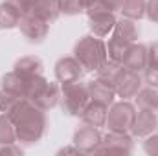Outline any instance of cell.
<instances>
[{
  "instance_id": "9",
  "label": "cell",
  "mask_w": 158,
  "mask_h": 156,
  "mask_svg": "<svg viewBox=\"0 0 158 156\" xmlns=\"http://www.w3.org/2000/svg\"><path fill=\"white\" fill-rule=\"evenodd\" d=\"M101 130L98 127H92V125H86L83 123L81 127L76 129L74 132V138H72V143L79 149V153L83 154H90V153H96L99 143H101Z\"/></svg>"
},
{
  "instance_id": "15",
  "label": "cell",
  "mask_w": 158,
  "mask_h": 156,
  "mask_svg": "<svg viewBox=\"0 0 158 156\" xmlns=\"http://www.w3.org/2000/svg\"><path fill=\"white\" fill-rule=\"evenodd\" d=\"M121 64L127 70H132V72L142 74L147 68V46L145 44H140V42H132Z\"/></svg>"
},
{
  "instance_id": "2",
  "label": "cell",
  "mask_w": 158,
  "mask_h": 156,
  "mask_svg": "<svg viewBox=\"0 0 158 156\" xmlns=\"http://www.w3.org/2000/svg\"><path fill=\"white\" fill-rule=\"evenodd\" d=\"M74 57L81 63L85 72H98L107 61V44L101 37H96L92 33L83 35L74 46Z\"/></svg>"
},
{
  "instance_id": "35",
  "label": "cell",
  "mask_w": 158,
  "mask_h": 156,
  "mask_svg": "<svg viewBox=\"0 0 158 156\" xmlns=\"http://www.w3.org/2000/svg\"><path fill=\"white\" fill-rule=\"evenodd\" d=\"M11 2H13V4H15L19 9H20V6H22V2H24V0H11Z\"/></svg>"
},
{
  "instance_id": "24",
  "label": "cell",
  "mask_w": 158,
  "mask_h": 156,
  "mask_svg": "<svg viewBox=\"0 0 158 156\" xmlns=\"http://www.w3.org/2000/svg\"><path fill=\"white\" fill-rule=\"evenodd\" d=\"M4 143H17V130L13 119L0 112V145Z\"/></svg>"
},
{
  "instance_id": "20",
  "label": "cell",
  "mask_w": 158,
  "mask_h": 156,
  "mask_svg": "<svg viewBox=\"0 0 158 156\" xmlns=\"http://www.w3.org/2000/svg\"><path fill=\"white\" fill-rule=\"evenodd\" d=\"M26 83H28V79H24L22 76H19L15 70H11V72H7V74L2 76V79H0V88H4L7 92H13V94L24 97L26 96Z\"/></svg>"
},
{
  "instance_id": "7",
  "label": "cell",
  "mask_w": 158,
  "mask_h": 156,
  "mask_svg": "<svg viewBox=\"0 0 158 156\" xmlns=\"http://www.w3.org/2000/svg\"><path fill=\"white\" fill-rule=\"evenodd\" d=\"M86 15H88L90 33L96 35V37H101V39L112 33V30L116 26V20H118L114 11H109V9H103V7H94Z\"/></svg>"
},
{
  "instance_id": "10",
  "label": "cell",
  "mask_w": 158,
  "mask_h": 156,
  "mask_svg": "<svg viewBox=\"0 0 158 156\" xmlns=\"http://www.w3.org/2000/svg\"><path fill=\"white\" fill-rule=\"evenodd\" d=\"M143 84V79L138 72H132V70H127L125 66L118 72V76L114 79V88H116V96L119 99H132L138 90L142 88Z\"/></svg>"
},
{
  "instance_id": "36",
  "label": "cell",
  "mask_w": 158,
  "mask_h": 156,
  "mask_svg": "<svg viewBox=\"0 0 158 156\" xmlns=\"http://www.w3.org/2000/svg\"><path fill=\"white\" fill-rule=\"evenodd\" d=\"M156 112H158V110H156Z\"/></svg>"
},
{
  "instance_id": "16",
  "label": "cell",
  "mask_w": 158,
  "mask_h": 156,
  "mask_svg": "<svg viewBox=\"0 0 158 156\" xmlns=\"http://www.w3.org/2000/svg\"><path fill=\"white\" fill-rule=\"evenodd\" d=\"M13 70L24 79H31L37 77V76H44V63L37 55H26V57H20L15 63Z\"/></svg>"
},
{
  "instance_id": "26",
  "label": "cell",
  "mask_w": 158,
  "mask_h": 156,
  "mask_svg": "<svg viewBox=\"0 0 158 156\" xmlns=\"http://www.w3.org/2000/svg\"><path fill=\"white\" fill-rule=\"evenodd\" d=\"M61 4V15H68V17H74L85 11V4L83 0H59Z\"/></svg>"
},
{
  "instance_id": "8",
  "label": "cell",
  "mask_w": 158,
  "mask_h": 156,
  "mask_svg": "<svg viewBox=\"0 0 158 156\" xmlns=\"http://www.w3.org/2000/svg\"><path fill=\"white\" fill-rule=\"evenodd\" d=\"M53 74H55L57 83L63 86V84H70V83L81 81L86 72H85V68L81 66V63H79L74 55H66V57H61L55 63Z\"/></svg>"
},
{
  "instance_id": "33",
  "label": "cell",
  "mask_w": 158,
  "mask_h": 156,
  "mask_svg": "<svg viewBox=\"0 0 158 156\" xmlns=\"http://www.w3.org/2000/svg\"><path fill=\"white\" fill-rule=\"evenodd\" d=\"M68 153H76V154H77L79 149L74 145V143H72V145H68V147H63V149H59V151H57V154H68Z\"/></svg>"
},
{
  "instance_id": "30",
  "label": "cell",
  "mask_w": 158,
  "mask_h": 156,
  "mask_svg": "<svg viewBox=\"0 0 158 156\" xmlns=\"http://www.w3.org/2000/svg\"><path fill=\"white\" fill-rule=\"evenodd\" d=\"M147 66H158V42L147 46Z\"/></svg>"
},
{
  "instance_id": "1",
  "label": "cell",
  "mask_w": 158,
  "mask_h": 156,
  "mask_svg": "<svg viewBox=\"0 0 158 156\" xmlns=\"http://www.w3.org/2000/svg\"><path fill=\"white\" fill-rule=\"evenodd\" d=\"M15 123V130H17V142L20 145H35L46 134L48 129V117L46 110H42L39 107H35L30 99L22 97L19 101V105L7 114Z\"/></svg>"
},
{
  "instance_id": "27",
  "label": "cell",
  "mask_w": 158,
  "mask_h": 156,
  "mask_svg": "<svg viewBox=\"0 0 158 156\" xmlns=\"http://www.w3.org/2000/svg\"><path fill=\"white\" fill-rule=\"evenodd\" d=\"M143 151L149 156H158V132L155 130L153 134L145 136V142H143Z\"/></svg>"
},
{
  "instance_id": "11",
  "label": "cell",
  "mask_w": 158,
  "mask_h": 156,
  "mask_svg": "<svg viewBox=\"0 0 158 156\" xmlns=\"http://www.w3.org/2000/svg\"><path fill=\"white\" fill-rule=\"evenodd\" d=\"M19 30L28 39V42L40 44V42H44V39L50 33V24L35 15H22L20 22H19Z\"/></svg>"
},
{
  "instance_id": "34",
  "label": "cell",
  "mask_w": 158,
  "mask_h": 156,
  "mask_svg": "<svg viewBox=\"0 0 158 156\" xmlns=\"http://www.w3.org/2000/svg\"><path fill=\"white\" fill-rule=\"evenodd\" d=\"M83 4H85V13H88L90 9L98 7V0H83Z\"/></svg>"
},
{
  "instance_id": "13",
  "label": "cell",
  "mask_w": 158,
  "mask_h": 156,
  "mask_svg": "<svg viewBox=\"0 0 158 156\" xmlns=\"http://www.w3.org/2000/svg\"><path fill=\"white\" fill-rule=\"evenodd\" d=\"M158 129V114L155 110H147V109H138L136 116L131 127V134L134 138H145L149 134H153Z\"/></svg>"
},
{
  "instance_id": "29",
  "label": "cell",
  "mask_w": 158,
  "mask_h": 156,
  "mask_svg": "<svg viewBox=\"0 0 158 156\" xmlns=\"http://www.w3.org/2000/svg\"><path fill=\"white\" fill-rule=\"evenodd\" d=\"M145 17L151 22L158 24V0H147V4H145Z\"/></svg>"
},
{
  "instance_id": "17",
  "label": "cell",
  "mask_w": 158,
  "mask_h": 156,
  "mask_svg": "<svg viewBox=\"0 0 158 156\" xmlns=\"http://www.w3.org/2000/svg\"><path fill=\"white\" fill-rule=\"evenodd\" d=\"M107 114H109V107L107 105L90 99V103L86 105V109L81 114V121L86 123V125H92V127L101 129L107 123Z\"/></svg>"
},
{
  "instance_id": "12",
  "label": "cell",
  "mask_w": 158,
  "mask_h": 156,
  "mask_svg": "<svg viewBox=\"0 0 158 156\" xmlns=\"http://www.w3.org/2000/svg\"><path fill=\"white\" fill-rule=\"evenodd\" d=\"M132 151V136L129 132H112L109 130L103 134L101 143L96 153H119V154H129Z\"/></svg>"
},
{
  "instance_id": "6",
  "label": "cell",
  "mask_w": 158,
  "mask_h": 156,
  "mask_svg": "<svg viewBox=\"0 0 158 156\" xmlns=\"http://www.w3.org/2000/svg\"><path fill=\"white\" fill-rule=\"evenodd\" d=\"M20 11L22 15H35L52 24L61 17V4L59 0H24Z\"/></svg>"
},
{
  "instance_id": "22",
  "label": "cell",
  "mask_w": 158,
  "mask_h": 156,
  "mask_svg": "<svg viewBox=\"0 0 158 156\" xmlns=\"http://www.w3.org/2000/svg\"><path fill=\"white\" fill-rule=\"evenodd\" d=\"M131 44L132 42H127V40L118 39V37L112 35L109 39V44H107V57H109V61H114V63L121 64L125 55H127V51H129V48H131Z\"/></svg>"
},
{
  "instance_id": "18",
  "label": "cell",
  "mask_w": 158,
  "mask_h": 156,
  "mask_svg": "<svg viewBox=\"0 0 158 156\" xmlns=\"http://www.w3.org/2000/svg\"><path fill=\"white\" fill-rule=\"evenodd\" d=\"M20 17H22V11H20L11 0L0 2V30H13V28H19Z\"/></svg>"
},
{
  "instance_id": "4",
  "label": "cell",
  "mask_w": 158,
  "mask_h": 156,
  "mask_svg": "<svg viewBox=\"0 0 158 156\" xmlns=\"http://www.w3.org/2000/svg\"><path fill=\"white\" fill-rule=\"evenodd\" d=\"M61 107L63 112L68 116L81 117L83 110L86 109V105L90 103V94L86 88V83H70V84H63L61 86Z\"/></svg>"
},
{
  "instance_id": "31",
  "label": "cell",
  "mask_w": 158,
  "mask_h": 156,
  "mask_svg": "<svg viewBox=\"0 0 158 156\" xmlns=\"http://www.w3.org/2000/svg\"><path fill=\"white\" fill-rule=\"evenodd\" d=\"M0 154L19 156V154H22V147L19 145V142L17 143H4V145H0Z\"/></svg>"
},
{
  "instance_id": "19",
  "label": "cell",
  "mask_w": 158,
  "mask_h": 156,
  "mask_svg": "<svg viewBox=\"0 0 158 156\" xmlns=\"http://www.w3.org/2000/svg\"><path fill=\"white\" fill-rule=\"evenodd\" d=\"M112 35L118 37V39L127 40V42H136L138 37H140V30L136 26V20H131V18L121 17L119 20H116V26L112 30Z\"/></svg>"
},
{
  "instance_id": "23",
  "label": "cell",
  "mask_w": 158,
  "mask_h": 156,
  "mask_svg": "<svg viewBox=\"0 0 158 156\" xmlns=\"http://www.w3.org/2000/svg\"><path fill=\"white\" fill-rule=\"evenodd\" d=\"M145 4H147V0H123L119 11L125 18L138 22L145 17Z\"/></svg>"
},
{
  "instance_id": "21",
  "label": "cell",
  "mask_w": 158,
  "mask_h": 156,
  "mask_svg": "<svg viewBox=\"0 0 158 156\" xmlns=\"http://www.w3.org/2000/svg\"><path fill=\"white\" fill-rule=\"evenodd\" d=\"M136 99V109H147V110H158V88H153V86H142L138 90V94L134 96Z\"/></svg>"
},
{
  "instance_id": "32",
  "label": "cell",
  "mask_w": 158,
  "mask_h": 156,
  "mask_svg": "<svg viewBox=\"0 0 158 156\" xmlns=\"http://www.w3.org/2000/svg\"><path fill=\"white\" fill-rule=\"evenodd\" d=\"M121 2L123 0H98V7H103V9H109V11H119L121 7Z\"/></svg>"
},
{
  "instance_id": "28",
  "label": "cell",
  "mask_w": 158,
  "mask_h": 156,
  "mask_svg": "<svg viewBox=\"0 0 158 156\" xmlns=\"http://www.w3.org/2000/svg\"><path fill=\"white\" fill-rule=\"evenodd\" d=\"M145 76H143V81L153 86V88H158V66H147L145 70Z\"/></svg>"
},
{
  "instance_id": "25",
  "label": "cell",
  "mask_w": 158,
  "mask_h": 156,
  "mask_svg": "<svg viewBox=\"0 0 158 156\" xmlns=\"http://www.w3.org/2000/svg\"><path fill=\"white\" fill-rule=\"evenodd\" d=\"M20 99H22V96H17L13 92H7V90L0 88V112L2 114H9L19 105Z\"/></svg>"
},
{
  "instance_id": "5",
  "label": "cell",
  "mask_w": 158,
  "mask_h": 156,
  "mask_svg": "<svg viewBox=\"0 0 158 156\" xmlns=\"http://www.w3.org/2000/svg\"><path fill=\"white\" fill-rule=\"evenodd\" d=\"M136 105L131 103L129 99H121V101H114L109 107V114H107V123L105 127L112 132H131L132 121L136 116Z\"/></svg>"
},
{
  "instance_id": "14",
  "label": "cell",
  "mask_w": 158,
  "mask_h": 156,
  "mask_svg": "<svg viewBox=\"0 0 158 156\" xmlns=\"http://www.w3.org/2000/svg\"><path fill=\"white\" fill-rule=\"evenodd\" d=\"M86 88H88V94H90V99L92 101H98V103H103L107 107H110L114 103V99L118 97L116 96V88L112 83L105 81V79H92L86 83Z\"/></svg>"
},
{
  "instance_id": "3",
  "label": "cell",
  "mask_w": 158,
  "mask_h": 156,
  "mask_svg": "<svg viewBox=\"0 0 158 156\" xmlns=\"http://www.w3.org/2000/svg\"><path fill=\"white\" fill-rule=\"evenodd\" d=\"M26 99H30L35 107L42 110H52L61 101V84L52 83L44 76L28 79L26 83Z\"/></svg>"
}]
</instances>
